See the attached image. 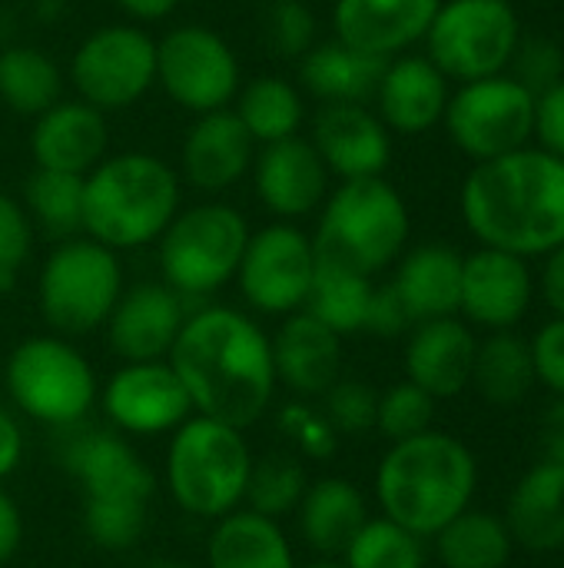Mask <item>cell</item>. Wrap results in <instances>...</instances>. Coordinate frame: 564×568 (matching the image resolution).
<instances>
[{
	"label": "cell",
	"mask_w": 564,
	"mask_h": 568,
	"mask_svg": "<svg viewBox=\"0 0 564 568\" xmlns=\"http://www.w3.org/2000/svg\"><path fill=\"white\" fill-rule=\"evenodd\" d=\"M189 310L186 300L160 283H136L120 293L110 320H106V343L123 363H150L166 359Z\"/></svg>",
	"instance_id": "cell-20"
},
{
	"label": "cell",
	"mask_w": 564,
	"mask_h": 568,
	"mask_svg": "<svg viewBox=\"0 0 564 568\" xmlns=\"http://www.w3.org/2000/svg\"><path fill=\"white\" fill-rule=\"evenodd\" d=\"M60 466L80 483L83 499H140L150 503L156 476L146 459L113 429L66 426L60 443Z\"/></svg>",
	"instance_id": "cell-16"
},
{
	"label": "cell",
	"mask_w": 564,
	"mask_h": 568,
	"mask_svg": "<svg viewBox=\"0 0 564 568\" xmlns=\"http://www.w3.org/2000/svg\"><path fill=\"white\" fill-rule=\"evenodd\" d=\"M306 473L296 459L289 456H263L253 459L249 483H246V509L269 516V519H286L299 509L302 493H306Z\"/></svg>",
	"instance_id": "cell-39"
},
{
	"label": "cell",
	"mask_w": 564,
	"mask_h": 568,
	"mask_svg": "<svg viewBox=\"0 0 564 568\" xmlns=\"http://www.w3.org/2000/svg\"><path fill=\"white\" fill-rule=\"evenodd\" d=\"M156 83L193 116L226 110L243 87L239 57L216 30L183 23L156 40Z\"/></svg>",
	"instance_id": "cell-13"
},
{
	"label": "cell",
	"mask_w": 564,
	"mask_h": 568,
	"mask_svg": "<svg viewBox=\"0 0 564 568\" xmlns=\"http://www.w3.org/2000/svg\"><path fill=\"white\" fill-rule=\"evenodd\" d=\"M522 40L509 0H442L425 33V57L455 83L505 73Z\"/></svg>",
	"instance_id": "cell-10"
},
{
	"label": "cell",
	"mask_w": 564,
	"mask_h": 568,
	"mask_svg": "<svg viewBox=\"0 0 564 568\" xmlns=\"http://www.w3.org/2000/svg\"><path fill=\"white\" fill-rule=\"evenodd\" d=\"M283 433L299 446V453H306L309 459H329L336 453L339 433L332 429V423L322 416V409H312L309 403H293L283 409L279 416Z\"/></svg>",
	"instance_id": "cell-46"
},
{
	"label": "cell",
	"mask_w": 564,
	"mask_h": 568,
	"mask_svg": "<svg viewBox=\"0 0 564 568\" xmlns=\"http://www.w3.org/2000/svg\"><path fill=\"white\" fill-rule=\"evenodd\" d=\"M100 403L110 426L130 436H160L193 416L189 393L170 359L123 363L103 386Z\"/></svg>",
	"instance_id": "cell-15"
},
{
	"label": "cell",
	"mask_w": 564,
	"mask_h": 568,
	"mask_svg": "<svg viewBox=\"0 0 564 568\" xmlns=\"http://www.w3.org/2000/svg\"><path fill=\"white\" fill-rule=\"evenodd\" d=\"M309 143L329 176L339 180L382 176L392 160V133L366 103H322L312 116Z\"/></svg>",
	"instance_id": "cell-19"
},
{
	"label": "cell",
	"mask_w": 564,
	"mask_h": 568,
	"mask_svg": "<svg viewBox=\"0 0 564 568\" xmlns=\"http://www.w3.org/2000/svg\"><path fill=\"white\" fill-rule=\"evenodd\" d=\"M435 556L445 568H505L512 559V532L502 516L465 509L435 536Z\"/></svg>",
	"instance_id": "cell-33"
},
{
	"label": "cell",
	"mask_w": 564,
	"mask_h": 568,
	"mask_svg": "<svg viewBox=\"0 0 564 568\" xmlns=\"http://www.w3.org/2000/svg\"><path fill=\"white\" fill-rule=\"evenodd\" d=\"M246 216L219 200L186 206L163 230L160 273L183 300H206L236 280L243 250L249 243Z\"/></svg>",
	"instance_id": "cell-8"
},
{
	"label": "cell",
	"mask_w": 564,
	"mask_h": 568,
	"mask_svg": "<svg viewBox=\"0 0 564 568\" xmlns=\"http://www.w3.org/2000/svg\"><path fill=\"white\" fill-rule=\"evenodd\" d=\"M253 190L256 200L276 220H306L319 213L329 196V170L309 136H289L256 146L253 156Z\"/></svg>",
	"instance_id": "cell-18"
},
{
	"label": "cell",
	"mask_w": 564,
	"mask_h": 568,
	"mask_svg": "<svg viewBox=\"0 0 564 568\" xmlns=\"http://www.w3.org/2000/svg\"><path fill=\"white\" fill-rule=\"evenodd\" d=\"M472 386L492 406H515L535 386V363L532 346L515 336L512 329L492 333L475 349Z\"/></svg>",
	"instance_id": "cell-34"
},
{
	"label": "cell",
	"mask_w": 564,
	"mask_h": 568,
	"mask_svg": "<svg viewBox=\"0 0 564 568\" xmlns=\"http://www.w3.org/2000/svg\"><path fill=\"white\" fill-rule=\"evenodd\" d=\"M20 459H23V429L13 419V413L0 406V483L17 473Z\"/></svg>",
	"instance_id": "cell-51"
},
{
	"label": "cell",
	"mask_w": 564,
	"mask_h": 568,
	"mask_svg": "<svg viewBox=\"0 0 564 568\" xmlns=\"http://www.w3.org/2000/svg\"><path fill=\"white\" fill-rule=\"evenodd\" d=\"M392 290L406 303L412 323L459 316L462 296V253L442 243L416 246L399 256Z\"/></svg>",
	"instance_id": "cell-28"
},
{
	"label": "cell",
	"mask_w": 564,
	"mask_h": 568,
	"mask_svg": "<svg viewBox=\"0 0 564 568\" xmlns=\"http://www.w3.org/2000/svg\"><path fill=\"white\" fill-rule=\"evenodd\" d=\"M180 210L183 180L153 153H106L83 176V236L113 253L156 243Z\"/></svg>",
	"instance_id": "cell-4"
},
{
	"label": "cell",
	"mask_w": 564,
	"mask_h": 568,
	"mask_svg": "<svg viewBox=\"0 0 564 568\" xmlns=\"http://www.w3.org/2000/svg\"><path fill=\"white\" fill-rule=\"evenodd\" d=\"M150 523V503L140 499H83V532L110 552L140 542Z\"/></svg>",
	"instance_id": "cell-40"
},
{
	"label": "cell",
	"mask_w": 564,
	"mask_h": 568,
	"mask_svg": "<svg viewBox=\"0 0 564 568\" xmlns=\"http://www.w3.org/2000/svg\"><path fill=\"white\" fill-rule=\"evenodd\" d=\"M539 439H542V453H545V459L564 466V399H555V406L545 413Z\"/></svg>",
	"instance_id": "cell-53"
},
{
	"label": "cell",
	"mask_w": 564,
	"mask_h": 568,
	"mask_svg": "<svg viewBox=\"0 0 564 568\" xmlns=\"http://www.w3.org/2000/svg\"><path fill=\"white\" fill-rule=\"evenodd\" d=\"M535 300V273L529 260L479 246L475 253L462 256V296L459 316L469 326H482L492 333L515 329Z\"/></svg>",
	"instance_id": "cell-17"
},
{
	"label": "cell",
	"mask_w": 564,
	"mask_h": 568,
	"mask_svg": "<svg viewBox=\"0 0 564 568\" xmlns=\"http://www.w3.org/2000/svg\"><path fill=\"white\" fill-rule=\"evenodd\" d=\"M532 346V363H535V379L545 383L558 399H564V320L555 316L548 320L535 339L529 343Z\"/></svg>",
	"instance_id": "cell-47"
},
{
	"label": "cell",
	"mask_w": 564,
	"mask_h": 568,
	"mask_svg": "<svg viewBox=\"0 0 564 568\" xmlns=\"http://www.w3.org/2000/svg\"><path fill=\"white\" fill-rule=\"evenodd\" d=\"M479 246L535 260L564 243V160L529 143L475 163L459 193Z\"/></svg>",
	"instance_id": "cell-2"
},
{
	"label": "cell",
	"mask_w": 564,
	"mask_h": 568,
	"mask_svg": "<svg viewBox=\"0 0 564 568\" xmlns=\"http://www.w3.org/2000/svg\"><path fill=\"white\" fill-rule=\"evenodd\" d=\"M346 568H425V539L379 516L352 536L342 552Z\"/></svg>",
	"instance_id": "cell-38"
},
{
	"label": "cell",
	"mask_w": 564,
	"mask_h": 568,
	"mask_svg": "<svg viewBox=\"0 0 564 568\" xmlns=\"http://www.w3.org/2000/svg\"><path fill=\"white\" fill-rule=\"evenodd\" d=\"M166 359L186 386L193 413L236 429L259 423L279 386L269 336L233 306L193 310Z\"/></svg>",
	"instance_id": "cell-1"
},
{
	"label": "cell",
	"mask_w": 564,
	"mask_h": 568,
	"mask_svg": "<svg viewBox=\"0 0 564 568\" xmlns=\"http://www.w3.org/2000/svg\"><path fill=\"white\" fill-rule=\"evenodd\" d=\"M76 100L120 113L156 87V40L136 23H106L86 33L66 67Z\"/></svg>",
	"instance_id": "cell-11"
},
{
	"label": "cell",
	"mask_w": 564,
	"mask_h": 568,
	"mask_svg": "<svg viewBox=\"0 0 564 568\" xmlns=\"http://www.w3.org/2000/svg\"><path fill=\"white\" fill-rule=\"evenodd\" d=\"M206 568H296L283 526L246 506L216 519L206 542Z\"/></svg>",
	"instance_id": "cell-30"
},
{
	"label": "cell",
	"mask_w": 564,
	"mask_h": 568,
	"mask_svg": "<svg viewBox=\"0 0 564 568\" xmlns=\"http://www.w3.org/2000/svg\"><path fill=\"white\" fill-rule=\"evenodd\" d=\"M502 519L525 552L564 549V466L548 459L532 466L515 483Z\"/></svg>",
	"instance_id": "cell-27"
},
{
	"label": "cell",
	"mask_w": 564,
	"mask_h": 568,
	"mask_svg": "<svg viewBox=\"0 0 564 568\" xmlns=\"http://www.w3.org/2000/svg\"><path fill=\"white\" fill-rule=\"evenodd\" d=\"M256 156V140L246 133L233 106L199 113L180 146V180L199 193H226L249 170Z\"/></svg>",
	"instance_id": "cell-22"
},
{
	"label": "cell",
	"mask_w": 564,
	"mask_h": 568,
	"mask_svg": "<svg viewBox=\"0 0 564 568\" xmlns=\"http://www.w3.org/2000/svg\"><path fill=\"white\" fill-rule=\"evenodd\" d=\"M432 419H435V399L419 389L416 383L402 379L396 383L392 389H386L379 396V406H376V429L389 439V443H399V439H412L425 429H432Z\"/></svg>",
	"instance_id": "cell-41"
},
{
	"label": "cell",
	"mask_w": 564,
	"mask_h": 568,
	"mask_svg": "<svg viewBox=\"0 0 564 568\" xmlns=\"http://www.w3.org/2000/svg\"><path fill=\"white\" fill-rule=\"evenodd\" d=\"M306 568H346L342 562H336V559H319V562H309Z\"/></svg>",
	"instance_id": "cell-55"
},
{
	"label": "cell",
	"mask_w": 564,
	"mask_h": 568,
	"mask_svg": "<svg viewBox=\"0 0 564 568\" xmlns=\"http://www.w3.org/2000/svg\"><path fill=\"white\" fill-rule=\"evenodd\" d=\"M20 542H23V516L17 503L0 489V566L17 556Z\"/></svg>",
	"instance_id": "cell-52"
},
{
	"label": "cell",
	"mask_w": 564,
	"mask_h": 568,
	"mask_svg": "<svg viewBox=\"0 0 564 568\" xmlns=\"http://www.w3.org/2000/svg\"><path fill=\"white\" fill-rule=\"evenodd\" d=\"M296 516H299L302 542L322 559H332V556H342L352 536L366 526L369 506L356 483L326 476L306 486Z\"/></svg>",
	"instance_id": "cell-29"
},
{
	"label": "cell",
	"mask_w": 564,
	"mask_h": 568,
	"mask_svg": "<svg viewBox=\"0 0 564 568\" xmlns=\"http://www.w3.org/2000/svg\"><path fill=\"white\" fill-rule=\"evenodd\" d=\"M316 260L376 280L409 246V206L386 176L342 180L319 206Z\"/></svg>",
	"instance_id": "cell-5"
},
{
	"label": "cell",
	"mask_w": 564,
	"mask_h": 568,
	"mask_svg": "<svg viewBox=\"0 0 564 568\" xmlns=\"http://www.w3.org/2000/svg\"><path fill=\"white\" fill-rule=\"evenodd\" d=\"M479 463L452 433L425 429L389 446L376 469V499L386 519L432 539L472 506Z\"/></svg>",
	"instance_id": "cell-3"
},
{
	"label": "cell",
	"mask_w": 564,
	"mask_h": 568,
	"mask_svg": "<svg viewBox=\"0 0 564 568\" xmlns=\"http://www.w3.org/2000/svg\"><path fill=\"white\" fill-rule=\"evenodd\" d=\"M535 293H542L545 306L564 320V243L542 256V273L535 280Z\"/></svg>",
	"instance_id": "cell-50"
},
{
	"label": "cell",
	"mask_w": 564,
	"mask_h": 568,
	"mask_svg": "<svg viewBox=\"0 0 564 568\" xmlns=\"http://www.w3.org/2000/svg\"><path fill=\"white\" fill-rule=\"evenodd\" d=\"M110 150L106 113L83 100H57L50 110L33 116L30 153L40 170L86 176Z\"/></svg>",
	"instance_id": "cell-25"
},
{
	"label": "cell",
	"mask_w": 564,
	"mask_h": 568,
	"mask_svg": "<svg viewBox=\"0 0 564 568\" xmlns=\"http://www.w3.org/2000/svg\"><path fill=\"white\" fill-rule=\"evenodd\" d=\"M372 290H376V283L369 276L316 260L312 286H309L302 310L309 316H316L322 326H329L336 336H352V333L366 329Z\"/></svg>",
	"instance_id": "cell-35"
},
{
	"label": "cell",
	"mask_w": 564,
	"mask_h": 568,
	"mask_svg": "<svg viewBox=\"0 0 564 568\" xmlns=\"http://www.w3.org/2000/svg\"><path fill=\"white\" fill-rule=\"evenodd\" d=\"M479 339L459 316L416 323L406 343V379L425 389L435 403L455 399L472 386Z\"/></svg>",
	"instance_id": "cell-24"
},
{
	"label": "cell",
	"mask_w": 564,
	"mask_h": 568,
	"mask_svg": "<svg viewBox=\"0 0 564 568\" xmlns=\"http://www.w3.org/2000/svg\"><path fill=\"white\" fill-rule=\"evenodd\" d=\"M116 7L133 23H160V20H166L180 7V0H116Z\"/></svg>",
	"instance_id": "cell-54"
},
{
	"label": "cell",
	"mask_w": 564,
	"mask_h": 568,
	"mask_svg": "<svg viewBox=\"0 0 564 568\" xmlns=\"http://www.w3.org/2000/svg\"><path fill=\"white\" fill-rule=\"evenodd\" d=\"M259 3H276V0H259Z\"/></svg>",
	"instance_id": "cell-57"
},
{
	"label": "cell",
	"mask_w": 564,
	"mask_h": 568,
	"mask_svg": "<svg viewBox=\"0 0 564 568\" xmlns=\"http://www.w3.org/2000/svg\"><path fill=\"white\" fill-rule=\"evenodd\" d=\"M233 113L246 126V133L256 140V146L289 140L299 133L306 120V100L302 90L286 77H253L239 87L233 100Z\"/></svg>",
	"instance_id": "cell-32"
},
{
	"label": "cell",
	"mask_w": 564,
	"mask_h": 568,
	"mask_svg": "<svg viewBox=\"0 0 564 568\" xmlns=\"http://www.w3.org/2000/svg\"><path fill=\"white\" fill-rule=\"evenodd\" d=\"M505 73H512L525 90L542 97L545 90H552L558 80H564L562 43L552 40V37H542V33H532V37L522 33Z\"/></svg>",
	"instance_id": "cell-44"
},
{
	"label": "cell",
	"mask_w": 564,
	"mask_h": 568,
	"mask_svg": "<svg viewBox=\"0 0 564 568\" xmlns=\"http://www.w3.org/2000/svg\"><path fill=\"white\" fill-rule=\"evenodd\" d=\"M253 453L243 429L193 413L173 429L166 449V489L193 519H223L246 499Z\"/></svg>",
	"instance_id": "cell-6"
},
{
	"label": "cell",
	"mask_w": 564,
	"mask_h": 568,
	"mask_svg": "<svg viewBox=\"0 0 564 568\" xmlns=\"http://www.w3.org/2000/svg\"><path fill=\"white\" fill-rule=\"evenodd\" d=\"M63 93L60 67L40 50L27 43H13L0 50V100L17 116H40Z\"/></svg>",
	"instance_id": "cell-36"
},
{
	"label": "cell",
	"mask_w": 564,
	"mask_h": 568,
	"mask_svg": "<svg viewBox=\"0 0 564 568\" xmlns=\"http://www.w3.org/2000/svg\"><path fill=\"white\" fill-rule=\"evenodd\" d=\"M412 326L416 323H412L406 303L399 300V293L392 290V283L376 286L372 300H369V313H366V329L362 333H372V336H382V339H396V336L409 333Z\"/></svg>",
	"instance_id": "cell-48"
},
{
	"label": "cell",
	"mask_w": 564,
	"mask_h": 568,
	"mask_svg": "<svg viewBox=\"0 0 564 568\" xmlns=\"http://www.w3.org/2000/svg\"><path fill=\"white\" fill-rule=\"evenodd\" d=\"M150 568H189V566H180V562H160V566H150Z\"/></svg>",
	"instance_id": "cell-56"
},
{
	"label": "cell",
	"mask_w": 564,
	"mask_h": 568,
	"mask_svg": "<svg viewBox=\"0 0 564 568\" xmlns=\"http://www.w3.org/2000/svg\"><path fill=\"white\" fill-rule=\"evenodd\" d=\"M33 223L20 200L0 193V293H10L30 260Z\"/></svg>",
	"instance_id": "cell-45"
},
{
	"label": "cell",
	"mask_w": 564,
	"mask_h": 568,
	"mask_svg": "<svg viewBox=\"0 0 564 568\" xmlns=\"http://www.w3.org/2000/svg\"><path fill=\"white\" fill-rule=\"evenodd\" d=\"M20 203H23L33 230L47 233L57 243L83 233V176L37 166L23 180Z\"/></svg>",
	"instance_id": "cell-37"
},
{
	"label": "cell",
	"mask_w": 564,
	"mask_h": 568,
	"mask_svg": "<svg viewBox=\"0 0 564 568\" xmlns=\"http://www.w3.org/2000/svg\"><path fill=\"white\" fill-rule=\"evenodd\" d=\"M120 253L90 236L60 240L40 266L37 306L50 333L73 339L103 329L123 293Z\"/></svg>",
	"instance_id": "cell-7"
},
{
	"label": "cell",
	"mask_w": 564,
	"mask_h": 568,
	"mask_svg": "<svg viewBox=\"0 0 564 568\" xmlns=\"http://www.w3.org/2000/svg\"><path fill=\"white\" fill-rule=\"evenodd\" d=\"M263 37L266 47L283 60H302L319 43V23L306 0H276L266 3Z\"/></svg>",
	"instance_id": "cell-42"
},
{
	"label": "cell",
	"mask_w": 564,
	"mask_h": 568,
	"mask_svg": "<svg viewBox=\"0 0 564 568\" xmlns=\"http://www.w3.org/2000/svg\"><path fill=\"white\" fill-rule=\"evenodd\" d=\"M449 97L452 80L425 53H402L386 63L372 100L389 133L419 136L442 123Z\"/></svg>",
	"instance_id": "cell-23"
},
{
	"label": "cell",
	"mask_w": 564,
	"mask_h": 568,
	"mask_svg": "<svg viewBox=\"0 0 564 568\" xmlns=\"http://www.w3.org/2000/svg\"><path fill=\"white\" fill-rule=\"evenodd\" d=\"M312 273V236L289 220H276L249 233V243L236 270V286L249 310L263 316H289L306 306Z\"/></svg>",
	"instance_id": "cell-14"
},
{
	"label": "cell",
	"mask_w": 564,
	"mask_h": 568,
	"mask_svg": "<svg viewBox=\"0 0 564 568\" xmlns=\"http://www.w3.org/2000/svg\"><path fill=\"white\" fill-rule=\"evenodd\" d=\"M535 93L512 73L469 80L452 90L445 106L449 140L475 163L505 156L535 143Z\"/></svg>",
	"instance_id": "cell-12"
},
{
	"label": "cell",
	"mask_w": 564,
	"mask_h": 568,
	"mask_svg": "<svg viewBox=\"0 0 564 568\" xmlns=\"http://www.w3.org/2000/svg\"><path fill=\"white\" fill-rule=\"evenodd\" d=\"M3 383L10 403L43 426H76L96 403V373L90 359L63 336H27L7 356Z\"/></svg>",
	"instance_id": "cell-9"
},
{
	"label": "cell",
	"mask_w": 564,
	"mask_h": 568,
	"mask_svg": "<svg viewBox=\"0 0 564 568\" xmlns=\"http://www.w3.org/2000/svg\"><path fill=\"white\" fill-rule=\"evenodd\" d=\"M276 383L302 399H322V393L342 373V336L322 326L306 310L283 316V326L269 339Z\"/></svg>",
	"instance_id": "cell-26"
},
{
	"label": "cell",
	"mask_w": 564,
	"mask_h": 568,
	"mask_svg": "<svg viewBox=\"0 0 564 568\" xmlns=\"http://www.w3.org/2000/svg\"><path fill=\"white\" fill-rule=\"evenodd\" d=\"M442 0H336L332 33L359 53L392 60L425 40Z\"/></svg>",
	"instance_id": "cell-21"
},
{
	"label": "cell",
	"mask_w": 564,
	"mask_h": 568,
	"mask_svg": "<svg viewBox=\"0 0 564 568\" xmlns=\"http://www.w3.org/2000/svg\"><path fill=\"white\" fill-rule=\"evenodd\" d=\"M535 143L564 160V80L535 100Z\"/></svg>",
	"instance_id": "cell-49"
},
{
	"label": "cell",
	"mask_w": 564,
	"mask_h": 568,
	"mask_svg": "<svg viewBox=\"0 0 564 568\" xmlns=\"http://www.w3.org/2000/svg\"><path fill=\"white\" fill-rule=\"evenodd\" d=\"M376 406H379V393L362 379L339 376L322 393V416L332 423L339 436H362L376 429Z\"/></svg>",
	"instance_id": "cell-43"
},
{
	"label": "cell",
	"mask_w": 564,
	"mask_h": 568,
	"mask_svg": "<svg viewBox=\"0 0 564 568\" xmlns=\"http://www.w3.org/2000/svg\"><path fill=\"white\" fill-rule=\"evenodd\" d=\"M389 60L352 50L342 40H319L299 60V83L319 103H366L376 97L379 77Z\"/></svg>",
	"instance_id": "cell-31"
}]
</instances>
